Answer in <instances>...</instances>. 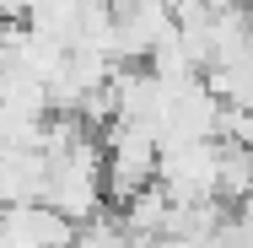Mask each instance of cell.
Returning a JSON list of instances; mask_svg holds the SVG:
<instances>
[{
	"label": "cell",
	"instance_id": "1",
	"mask_svg": "<svg viewBox=\"0 0 253 248\" xmlns=\"http://www.w3.org/2000/svg\"><path fill=\"white\" fill-rule=\"evenodd\" d=\"M43 205H54L59 216H70L76 227L92 221L97 210H108V156H102L97 135H81L65 151L49 156V189Z\"/></svg>",
	"mask_w": 253,
	"mask_h": 248
},
{
	"label": "cell",
	"instance_id": "2",
	"mask_svg": "<svg viewBox=\"0 0 253 248\" xmlns=\"http://www.w3.org/2000/svg\"><path fill=\"white\" fill-rule=\"evenodd\" d=\"M156 184L178 205L221 199V141H178V146H162Z\"/></svg>",
	"mask_w": 253,
	"mask_h": 248
},
{
	"label": "cell",
	"instance_id": "3",
	"mask_svg": "<svg viewBox=\"0 0 253 248\" xmlns=\"http://www.w3.org/2000/svg\"><path fill=\"white\" fill-rule=\"evenodd\" d=\"M49 189V151L43 146H0V210L38 205Z\"/></svg>",
	"mask_w": 253,
	"mask_h": 248
},
{
	"label": "cell",
	"instance_id": "4",
	"mask_svg": "<svg viewBox=\"0 0 253 248\" xmlns=\"http://www.w3.org/2000/svg\"><path fill=\"white\" fill-rule=\"evenodd\" d=\"M232 5H253V0H232Z\"/></svg>",
	"mask_w": 253,
	"mask_h": 248
}]
</instances>
